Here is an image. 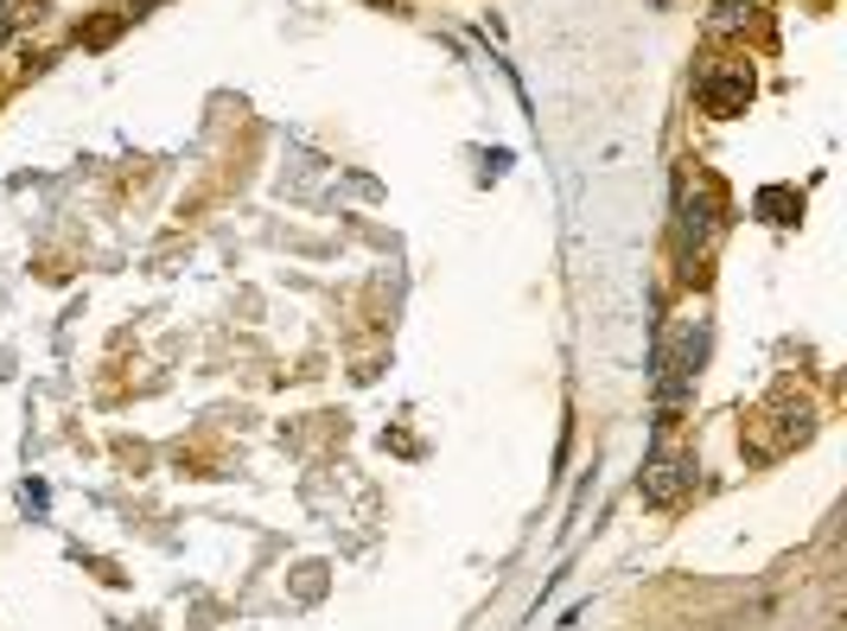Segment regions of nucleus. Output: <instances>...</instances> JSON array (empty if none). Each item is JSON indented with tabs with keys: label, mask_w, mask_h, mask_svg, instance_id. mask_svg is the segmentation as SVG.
I'll list each match as a JSON object with an SVG mask.
<instances>
[{
	"label": "nucleus",
	"mask_w": 847,
	"mask_h": 631,
	"mask_svg": "<svg viewBox=\"0 0 847 631\" xmlns=\"http://www.w3.org/2000/svg\"><path fill=\"white\" fill-rule=\"evenodd\" d=\"M695 484V459H682V453H663L657 446V459L644 466V498L650 504H669V498H682Z\"/></svg>",
	"instance_id": "obj_1"
},
{
	"label": "nucleus",
	"mask_w": 847,
	"mask_h": 631,
	"mask_svg": "<svg viewBox=\"0 0 847 631\" xmlns=\"http://www.w3.org/2000/svg\"><path fill=\"white\" fill-rule=\"evenodd\" d=\"M745 96H752V71H745V65H733L727 77H701V103L714 115H733Z\"/></svg>",
	"instance_id": "obj_2"
}]
</instances>
